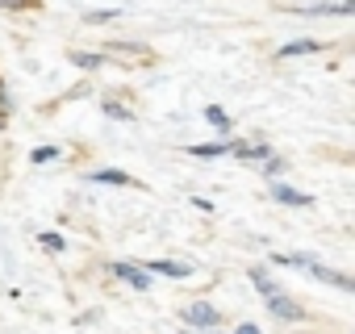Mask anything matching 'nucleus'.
Segmentation results:
<instances>
[{"label":"nucleus","instance_id":"obj_1","mask_svg":"<svg viewBox=\"0 0 355 334\" xmlns=\"http://www.w3.org/2000/svg\"><path fill=\"white\" fill-rule=\"evenodd\" d=\"M184 317H189V322H197V326H209V322H218V309H209V305H193Z\"/></svg>","mask_w":355,"mask_h":334},{"label":"nucleus","instance_id":"obj_2","mask_svg":"<svg viewBox=\"0 0 355 334\" xmlns=\"http://www.w3.org/2000/svg\"><path fill=\"white\" fill-rule=\"evenodd\" d=\"M272 193H276V201H284V205H309L305 193H293V188H284V184H276Z\"/></svg>","mask_w":355,"mask_h":334},{"label":"nucleus","instance_id":"obj_3","mask_svg":"<svg viewBox=\"0 0 355 334\" xmlns=\"http://www.w3.org/2000/svg\"><path fill=\"white\" fill-rule=\"evenodd\" d=\"M150 272H163V276H189L193 267H184V263H171V259H159V263H150Z\"/></svg>","mask_w":355,"mask_h":334},{"label":"nucleus","instance_id":"obj_4","mask_svg":"<svg viewBox=\"0 0 355 334\" xmlns=\"http://www.w3.org/2000/svg\"><path fill=\"white\" fill-rule=\"evenodd\" d=\"M268 301H272V309H276L280 317H301V309H297V305H288L280 292H276V297H268Z\"/></svg>","mask_w":355,"mask_h":334},{"label":"nucleus","instance_id":"obj_5","mask_svg":"<svg viewBox=\"0 0 355 334\" xmlns=\"http://www.w3.org/2000/svg\"><path fill=\"white\" fill-rule=\"evenodd\" d=\"M309 51H318V42H293V46L280 51V59H288V55H309Z\"/></svg>","mask_w":355,"mask_h":334},{"label":"nucleus","instance_id":"obj_6","mask_svg":"<svg viewBox=\"0 0 355 334\" xmlns=\"http://www.w3.org/2000/svg\"><path fill=\"white\" fill-rule=\"evenodd\" d=\"M205 117H209V121H214L218 130H230V117H226L222 109H205Z\"/></svg>","mask_w":355,"mask_h":334},{"label":"nucleus","instance_id":"obj_7","mask_svg":"<svg viewBox=\"0 0 355 334\" xmlns=\"http://www.w3.org/2000/svg\"><path fill=\"white\" fill-rule=\"evenodd\" d=\"M117 272H121V276H125V280H130V284H138V288H142V284H146V276H138V272H134V267H130V263H121V267H117Z\"/></svg>","mask_w":355,"mask_h":334},{"label":"nucleus","instance_id":"obj_8","mask_svg":"<svg viewBox=\"0 0 355 334\" xmlns=\"http://www.w3.org/2000/svg\"><path fill=\"white\" fill-rule=\"evenodd\" d=\"M0 5H5V9H38L42 0H0Z\"/></svg>","mask_w":355,"mask_h":334},{"label":"nucleus","instance_id":"obj_9","mask_svg":"<svg viewBox=\"0 0 355 334\" xmlns=\"http://www.w3.org/2000/svg\"><path fill=\"white\" fill-rule=\"evenodd\" d=\"M96 180H101V184H125L121 172H96Z\"/></svg>","mask_w":355,"mask_h":334},{"label":"nucleus","instance_id":"obj_10","mask_svg":"<svg viewBox=\"0 0 355 334\" xmlns=\"http://www.w3.org/2000/svg\"><path fill=\"white\" fill-rule=\"evenodd\" d=\"M71 59H76V63H80V67H96V63H101V59H96V55H71Z\"/></svg>","mask_w":355,"mask_h":334},{"label":"nucleus","instance_id":"obj_11","mask_svg":"<svg viewBox=\"0 0 355 334\" xmlns=\"http://www.w3.org/2000/svg\"><path fill=\"white\" fill-rule=\"evenodd\" d=\"M46 159H55V150H51V146H42V150H34V163H46Z\"/></svg>","mask_w":355,"mask_h":334},{"label":"nucleus","instance_id":"obj_12","mask_svg":"<svg viewBox=\"0 0 355 334\" xmlns=\"http://www.w3.org/2000/svg\"><path fill=\"white\" fill-rule=\"evenodd\" d=\"M239 334H259V330H255V326H243V330H239Z\"/></svg>","mask_w":355,"mask_h":334}]
</instances>
